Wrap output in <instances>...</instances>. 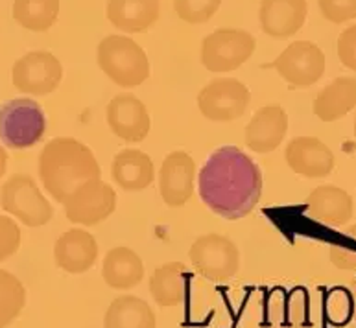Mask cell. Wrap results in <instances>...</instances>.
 Returning <instances> with one entry per match:
<instances>
[{
    "label": "cell",
    "instance_id": "obj_23",
    "mask_svg": "<svg viewBox=\"0 0 356 328\" xmlns=\"http://www.w3.org/2000/svg\"><path fill=\"white\" fill-rule=\"evenodd\" d=\"M356 107V78H336L314 100V115L323 122H334Z\"/></svg>",
    "mask_w": 356,
    "mask_h": 328
},
{
    "label": "cell",
    "instance_id": "obj_1",
    "mask_svg": "<svg viewBox=\"0 0 356 328\" xmlns=\"http://www.w3.org/2000/svg\"><path fill=\"white\" fill-rule=\"evenodd\" d=\"M197 190L214 214L225 220H240L261 202V168L236 146H222L209 155L200 170Z\"/></svg>",
    "mask_w": 356,
    "mask_h": 328
},
{
    "label": "cell",
    "instance_id": "obj_5",
    "mask_svg": "<svg viewBox=\"0 0 356 328\" xmlns=\"http://www.w3.org/2000/svg\"><path fill=\"white\" fill-rule=\"evenodd\" d=\"M0 205L28 227L47 225L54 216L52 205L26 174H15L6 181L0 190Z\"/></svg>",
    "mask_w": 356,
    "mask_h": 328
},
{
    "label": "cell",
    "instance_id": "obj_9",
    "mask_svg": "<svg viewBox=\"0 0 356 328\" xmlns=\"http://www.w3.org/2000/svg\"><path fill=\"white\" fill-rule=\"evenodd\" d=\"M63 205L69 222L92 227L115 212L117 192L106 181L92 179L78 186Z\"/></svg>",
    "mask_w": 356,
    "mask_h": 328
},
{
    "label": "cell",
    "instance_id": "obj_27",
    "mask_svg": "<svg viewBox=\"0 0 356 328\" xmlns=\"http://www.w3.org/2000/svg\"><path fill=\"white\" fill-rule=\"evenodd\" d=\"M26 304V290L22 282L10 271L0 270V328L21 315L22 308Z\"/></svg>",
    "mask_w": 356,
    "mask_h": 328
},
{
    "label": "cell",
    "instance_id": "obj_29",
    "mask_svg": "<svg viewBox=\"0 0 356 328\" xmlns=\"http://www.w3.org/2000/svg\"><path fill=\"white\" fill-rule=\"evenodd\" d=\"M220 4L222 0H174V10L181 21L203 24L213 19Z\"/></svg>",
    "mask_w": 356,
    "mask_h": 328
},
{
    "label": "cell",
    "instance_id": "obj_28",
    "mask_svg": "<svg viewBox=\"0 0 356 328\" xmlns=\"http://www.w3.org/2000/svg\"><path fill=\"white\" fill-rule=\"evenodd\" d=\"M355 297L347 288H334L327 295V319L336 327H343L355 313Z\"/></svg>",
    "mask_w": 356,
    "mask_h": 328
},
{
    "label": "cell",
    "instance_id": "obj_11",
    "mask_svg": "<svg viewBox=\"0 0 356 328\" xmlns=\"http://www.w3.org/2000/svg\"><path fill=\"white\" fill-rule=\"evenodd\" d=\"M282 80L296 87H310L321 80L325 72V54L310 41L292 42L270 65Z\"/></svg>",
    "mask_w": 356,
    "mask_h": 328
},
{
    "label": "cell",
    "instance_id": "obj_26",
    "mask_svg": "<svg viewBox=\"0 0 356 328\" xmlns=\"http://www.w3.org/2000/svg\"><path fill=\"white\" fill-rule=\"evenodd\" d=\"M13 19L30 32H47L59 15V0H15Z\"/></svg>",
    "mask_w": 356,
    "mask_h": 328
},
{
    "label": "cell",
    "instance_id": "obj_35",
    "mask_svg": "<svg viewBox=\"0 0 356 328\" xmlns=\"http://www.w3.org/2000/svg\"><path fill=\"white\" fill-rule=\"evenodd\" d=\"M355 137H356V120H355Z\"/></svg>",
    "mask_w": 356,
    "mask_h": 328
},
{
    "label": "cell",
    "instance_id": "obj_10",
    "mask_svg": "<svg viewBox=\"0 0 356 328\" xmlns=\"http://www.w3.org/2000/svg\"><path fill=\"white\" fill-rule=\"evenodd\" d=\"M63 80V67L54 54L39 50L22 56L11 69V81L17 89L32 96H47Z\"/></svg>",
    "mask_w": 356,
    "mask_h": 328
},
{
    "label": "cell",
    "instance_id": "obj_19",
    "mask_svg": "<svg viewBox=\"0 0 356 328\" xmlns=\"http://www.w3.org/2000/svg\"><path fill=\"white\" fill-rule=\"evenodd\" d=\"M307 214L325 225H343L353 216V197L338 186H318L307 197Z\"/></svg>",
    "mask_w": 356,
    "mask_h": 328
},
{
    "label": "cell",
    "instance_id": "obj_21",
    "mask_svg": "<svg viewBox=\"0 0 356 328\" xmlns=\"http://www.w3.org/2000/svg\"><path fill=\"white\" fill-rule=\"evenodd\" d=\"M107 19L122 32L143 33L159 19V0H109Z\"/></svg>",
    "mask_w": 356,
    "mask_h": 328
},
{
    "label": "cell",
    "instance_id": "obj_4",
    "mask_svg": "<svg viewBox=\"0 0 356 328\" xmlns=\"http://www.w3.org/2000/svg\"><path fill=\"white\" fill-rule=\"evenodd\" d=\"M47 133V115L38 101L17 98L0 109V138L11 149L32 148Z\"/></svg>",
    "mask_w": 356,
    "mask_h": 328
},
{
    "label": "cell",
    "instance_id": "obj_8",
    "mask_svg": "<svg viewBox=\"0 0 356 328\" xmlns=\"http://www.w3.org/2000/svg\"><path fill=\"white\" fill-rule=\"evenodd\" d=\"M251 92L234 78H216L197 95V107L211 122H233L245 113Z\"/></svg>",
    "mask_w": 356,
    "mask_h": 328
},
{
    "label": "cell",
    "instance_id": "obj_24",
    "mask_svg": "<svg viewBox=\"0 0 356 328\" xmlns=\"http://www.w3.org/2000/svg\"><path fill=\"white\" fill-rule=\"evenodd\" d=\"M102 277L107 286L115 290H131L143 281V260L129 247H115L106 254Z\"/></svg>",
    "mask_w": 356,
    "mask_h": 328
},
{
    "label": "cell",
    "instance_id": "obj_17",
    "mask_svg": "<svg viewBox=\"0 0 356 328\" xmlns=\"http://www.w3.org/2000/svg\"><path fill=\"white\" fill-rule=\"evenodd\" d=\"M54 259L67 273H86L98 259V244L95 236L83 229H70L54 245Z\"/></svg>",
    "mask_w": 356,
    "mask_h": 328
},
{
    "label": "cell",
    "instance_id": "obj_25",
    "mask_svg": "<svg viewBox=\"0 0 356 328\" xmlns=\"http://www.w3.org/2000/svg\"><path fill=\"white\" fill-rule=\"evenodd\" d=\"M106 328H157L149 304L134 295L118 297L109 304L104 318Z\"/></svg>",
    "mask_w": 356,
    "mask_h": 328
},
{
    "label": "cell",
    "instance_id": "obj_31",
    "mask_svg": "<svg viewBox=\"0 0 356 328\" xmlns=\"http://www.w3.org/2000/svg\"><path fill=\"white\" fill-rule=\"evenodd\" d=\"M21 247V229L11 218L0 216V262H4Z\"/></svg>",
    "mask_w": 356,
    "mask_h": 328
},
{
    "label": "cell",
    "instance_id": "obj_20",
    "mask_svg": "<svg viewBox=\"0 0 356 328\" xmlns=\"http://www.w3.org/2000/svg\"><path fill=\"white\" fill-rule=\"evenodd\" d=\"M111 175L122 190H144L155 181L154 161L140 149H122L113 159Z\"/></svg>",
    "mask_w": 356,
    "mask_h": 328
},
{
    "label": "cell",
    "instance_id": "obj_32",
    "mask_svg": "<svg viewBox=\"0 0 356 328\" xmlns=\"http://www.w3.org/2000/svg\"><path fill=\"white\" fill-rule=\"evenodd\" d=\"M319 10L327 21L341 24L356 17V0H318Z\"/></svg>",
    "mask_w": 356,
    "mask_h": 328
},
{
    "label": "cell",
    "instance_id": "obj_2",
    "mask_svg": "<svg viewBox=\"0 0 356 328\" xmlns=\"http://www.w3.org/2000/svg\"><path fill=\"white\" fill-rule=\"evenodd\" d=\"M100 175L95 154L76 138H54L39 155V179L58 203H65L78 186Z\"/></svg>",
    "mask_w": 356,
    "mask_h": 328
},
{
    "label": "cell",
    "instance_id": "obj_7",
    "mask_svg": "<svg viewBox=\"0 0 356 328\" xmlns=\"http://www.w3.org/2000/svg\"><path fill=\"white\" fill-rule=\"evenodd\" d=\"M194 270L214 282L229 281L240 268L238 247L222 234H205L192 244L188 251Z\"/></svg>",
    "mask_w": 356,
    "mask_h": 328
},
{
    "label": "cell",
    "instance_id": "obj_18",
    "mask_svg": "<svg viewBox=\"0 0 356 328\" xmlns=\"http://www.w3.org/2000/svg\"><path fill=\"white\" fill-rule=\"evenodd\" d=\"M307 0H262L259 19L262 32L284 39L298 33L307 19Z\"/></svg>",
    "mask_w": 356,
    "mask_h": 328
},
{
    "label": "cell",
    "instance_id": "obj_13",
    "mask_svg": "<svg viewBox=\"0 0 356 328\" xmlns=\"http://www.w3.org/2000/svg\"><path fill=\"white\" fill-rule=\"evenodd\" d=\"M196 163L186 151L166 155L159 170V194L168 206H183L194 194Z\"/></svg>",
    "mask_w": 356,
    "mask_h": 328
},
{
    "label": "cell",
    "instance_id": "obj_3",
    "mask_svg": "<svg viewBox=\"0 0 356 328\" xmlns=\"http://www.w3.org/2000/svg\"><path fill=\"white\" fill-rule=\"evenodd\" d=\"M96 59L102 72L124 89H131L149 78V61L143 47L126 35H109L98 44Z\"/></svg>",
    "mask_w": 356,
    "mask_h": 328
},
{
    "label": "cell",
    "instance_id": "obj_15",
    "mask_svg": "<svg viewBox=\"0 0 356 328\" xmlns=\"http://www.w3.org/2000/svg\"><path fill=\"white\" fill-rule=\"evenodd\" d=\"M286 163L296 174L319 179L334 170V154L316 137H296L286 146Z\"/></svg>",
    "mask_w": 356,
    "mask_h": 328
},
{
    "label": "cell",
    "instance_id": "obj_6",
    "mask_svg": "<svg viewBox=\"0 0 356 328\" xmlns=\"http://www.w3.org/2000/svg\"><path fill=\"white\" fill-rule=\"evenodd\" d=\"M255 47V38L250 32L222 28L203 39L202 63L211 72H231L253 56Z\"/></svg>",
    "mask_w": 356,
    "mask_h": 328
},
{
    "label": "cell",
    "instance_id": "obj_14",
    "mask_svg": "<svg viewBox=\"0 0 356 328\" xmlns=\"http://www.w3.org/2000/svg\"><path fill=\"white\" fill-rule=\"evenodd\" d=\"M288 131V115L281 106H264L245 126V146L255 154H270L281 146Z\"/></svg>",
    "mask_w": 356,
    "mask_h": 328
},
{
    "label": "cell",
    "instance_id": "obj_16",
    "mask_svg": "<svg viewBox=\"0 0 356 328\" xmlns=\"http://www.w3.org/2000/svg\"><path fill=\"white\" fill-rule=\"evenodd\" d=\"M309 293L296 288L290 293L282 290L271 291L264 310L262 328H305L309 321Z\"/></svg>",
    "mask_w": 356,
    "mask_h": 328
},
{
    "label": "cell",
    "instance_id": "obj_30",
    "mask_svg": "<svg viewBox=\"0 0 356 328\" xmlns=\"http://www.w3.org/2000/svg\"><path fill=\"white\" fill-rule=\"evenodd\" d=\"M341 238H346L340 244L330 245V262L338 270H355L356 271V225L347 227L341 233Z\"/></svg>",
    "mask_w": 356,
    "mask_h": 328
},
{
    "label": "cell",
    "instance_id": "obj_12",
    "mask_svg": "<svg viewBox=\"0 0 356 328\" xmlns=\"http://www.w3.org/2000/svg\"><path fill=\"white\" fill-rule=\"evenodd\" d=\"M107 124L118 138L126 142H143L149 135L152 120L143 101L131 92L115 96L107 106Z\"/></svg>",
    "mask_w": 356,
    "mask_h": 328
},
{
    "label": "cell",
    "instance_id": "obj_33",
    "mask_svg": "<svg viewBox=\"0 0 356 328\" xmlns=\"http://www.w3.org/2000/svg\"><path fill=\"white\" fill-rule=\"evenodd\" d=\"M338 58L347 69L356 72V24L340 33V38H338Z\"/></svg>",
    "mask_w": 356,
    "mask_h": 328
},
{
    "label": "cell",
    "instance_id": "obj_22",
    "mask_svg": "<svg viewBox=\"0 0 356 328\" xmlns=\"http://www.w3.org/2000/svg\"><path fill=\"white\" fill-rule=\"evenodd\" d=\"M188 281H191V271L185 264L168 262L154 271V275L149 279V291L159 306H177L185 301Z\"/></svg>",
    "mask_w": 356,
    "mask_h": 328
},
{
    "label": "cell",
    "instance_id": "obj_34",
    "mask_svg": "<svg viewBox=\"0 0 356 328\" xmlns=\"http://www.w3.org/2000/svg\"><path fill=\"white\" fill-rule=\"evenodd\" d=\"M6 170H8V154H6V149L0 144V179L4 177Z\"/></svg>",
    "mask_w": 356,
    "mask_h": 328
}]
</instances>
